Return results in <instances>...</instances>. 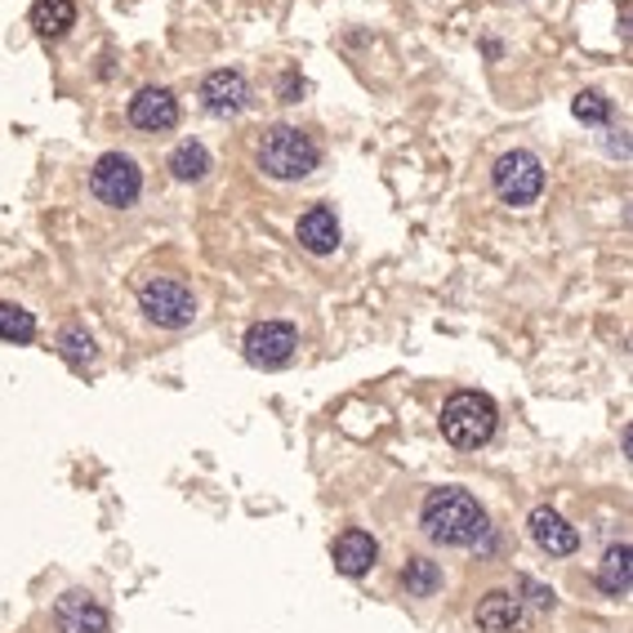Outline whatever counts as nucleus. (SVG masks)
I'll return each mask as SVG.
<instances>
[{
    "mask_svg": "<svg viewBox=\"0 0 633 633\" xmlns=\"http://www.w3.org/2000/svg\"><path fill=\"white\" fill-rule=\"evenodd\" d=\"M246 103H250V86H246V77L237 72V67H219V72H210L201 81V108L210 116L228 121V116L246 112Z\"/></svg>",
    "mask_w": 633,
    "mask_h": 633,
    "instance_id": "1a4fd4ad",
    "label": "nucleus"
},
{
    "mask_svg": "<svg viewBox=\"0 0 633 633\" xmlns=\"http://www.w3.org/2000/svg\"><path fill=\"white\" fill-rule=\"evenodd\" d=\"M170 174H174L179 183H196V179H205V174H210V152H205V144H196V138L179 144V148L170 152Z\"/></svg>",
    "mask_w": 633,
    "mask_h": 633,
    "instance_id": "a211bd4d",
    "label": "nucleus"
},
{
    "mask_svg": "<svg viewBox=\"0 0 633 633\" xmlns=\"http://www.w3.org/2000/svg\"><path fill=\"white\" fill-rule=\"evenodd\" d=\"M295 348H299V335L291 321H259L246 335V362L259 371H281V366H291Z\"/></svg>",
    "mask_w": 633,
    "mask_h": 633,
    "instance_id": "0eeeda50",
    "label": "nucleus"
},
{
    "mask_svg": "<svg viewBox=\"0 0 633 633\" xmlns=\"http://www.w3.org/2000/svg\"><path fill=\"white\" fill-rule=\"evenodd\" d=\"M299 246L308 255H335V246H339V219H335L330 205H313L308 215L299 219Z\"/></svg>",
    "mask_w": 633,
    "mask_h": 633,
    "instance_id": "2eb2a0df",
    "label": "nucleus"
},
{
    "mask_svg": "<svg viewBox=\"0 0 633 633\" xmlns=\"http://www.w3.org/2000/svg\"><path fill=\"white\" fill-rule=\"evenodd\" d=\"M402 589L410 598H433L442 589V567H438V562H429V557H410L406 567H402Z\"/></svg>",
    "mask_w": 633,
    "mask_h": 633,
    "instance_id": "f3484780",
    "label": "nucleus"
},
{
    "mask_svg": "<svg viewBox=\"0 0 633 633\" xmlns=\"http://www.w3.org/2000/svg\"><path fill=\"white\" fill-rule=\"evenodd\" d=\"M129 125L134 129H148V134H166L179 125V99L161 86H148V90H138L129 99Z\"/></svg>",
    "mask_w": 633,
    "mask_h": 633,
    "instance_id": "9d476101",
    "label": "nucleus"
},
{
    "mask_svg": "<svg viewBox=\"0 0 633 633\" xmlns=\"http://www.w3.org/2000/svg\"><path fill=\"white\" fill-rule=\"evenodd\" d=\"M518 589H522V594H531V598H527L531 607H540V611H549V607H553V589H544V585H535L531 576H518Z\"/></svg>",
    "mask_w": 633,
    "mask_h": 633,
    "instance_id": "4be33fe9",
    "label": "nucleus"
},
{
    "mask_svg": "<svg viewBox=\"0 0 633 633\" xmlns=\"http://www.w3.org/2000/svg\"><path fill=\"white\" fill-rule=\"evenodd\" d=\"M281 94H286V103H299V94H304V81L286 77V81H281Z\"/></svg>",
    "mask_w": 633,
    "mask_h": 633,
    "instance_id": "5701e85b",
    "label": "nucleus"
},
{
    "mask_svg": "<svg viewBox=\"0 0 633 633\" xmlns=\"http://www.w3.org/2000/svg\"><path fill=\"white\" fill-rule=\"evenodd\" d=\"M473 620H477L482 633H527V629H531V611H527V602H522L513 589H490V594H482Z\"/></svg>",
    "mask_w": 633,
    "mask_h": 633,
    "instance_id": "6e6552de",
    "label": "nucleus"
},
{
    "mask_svg": "<svg viewBox=\"0 0 633 633\" xmlns=\"http://www.w3.org/2000/svg\"><path fill=\"white\" fill-rule=\"evenodd\" d=\"M72 23H77V5H72V0H36V5H32V27L41 36H63Z\"/></svg>",
    "mask_w": 633,
    "mask_h": 633,
    "instance_id": "dca6fc26",
    "label": "nucleus"
},
{
    "mask_svg": "<svg viewBox=\"0 0 633 633\" xmlns=\"http://www.w3.org/2000/svg\"><path fill=\"white\" fill-rule=\"evenodd\" d=\"M255 161L268 179H281V183H295V179H308L321 161V148L313 144V138L295 125H272L259 148H255Z\"/></svg>",
    "mask_w": 633,
    "mask_h": 633,
    "instance_id": "f03ea898",
    "label": "nucleus"
},
{
    "mask_svg": "<svg viewBox=\"0 0 633 633\" xmlns=\"http://www.w3.org/2000/svg\"><path fill=\"white\" fill-rule=\"evenodd\" d=\"M527 527H531V540H535V549H544L549 557H572V553L580 549V531H576L567 518H562L557 509H549V505L531 509Z\"/></svg>",
    "mask_w": 633,
    "mask_h": 633,
    "instance_id": "9b49d317",
    "label": "nucleus"
},
{
    "mask_svg": "<svg viewBox=\"0 0 633 633\" xmlns=\"http://www.w3.org/2000/svg\"><path fill=\"white\" fill-rule=\"evenodd\" d=\"M54 620H58L63 633H108V629H112L108 611H103L90 594H81V589H67V594L58 598Z\"/></svg>",
    "mask_w": 633,
    "mask_h": 633,
    "instance_id": "f8f14e48",
    "label": "nucleus"
},
{
    "mask_svg": "<svg viewBox=\"0 0 633 633\" xmlns=\"http://www.w3.org/2000/svg\"><path fill=\"white\" fill-rule=\"evenodd\" d=\"M58 353H63V362L72 371H86V366H94V339L81 326H67L58 335Z\"/></svg>",
    "mask_w": 633,
    "mask_h": 633,
    "instance_id": "6ab92c4d",
    "label": "nucleus"
},
{
    "mask_svg": "<svg viewBox=\"0 0 633 633\" xmlns=\"http://www.w3.org/2000/svg\"><path fill=\"white\" fill-rule=\"evenodd\" d=\"M490 183H496V196L505 205H531L540 192H544V166L535 152L527 148H513L496 161V170H490Z\"/></svg>",
    "mask_w": 633,
    "mask_h": 633,
    "instance_id": "39448f33",
    "label": "nucleus"
},
{
    "mask_svg": "<svg viewBox=\"0 0 633 633\" xmlns=\"http://www.w3.org/2000/svg\"><path fill=\"white\" fill-rule=\"evenodd\" d=\"M598 589L607 598H629V589H633V549L624 540L602 553V562H598Z\"/></svg>",
    "mask_w": 633,
    "mask_h": 633,
    "instance_id": "4468645a",
    "label": "nucleus"
},
{
    "mask_svg": "<svg viewBox=\"0 0 633 633\" xmlns=\"http://www.w3.org/2000/svg\"><path fill=\"white\" fill-rule=\"evenodd\" d=\"M330 557H335V572L339 576H348V580H358V576H366L371 567H375V557H380V544H375V535L371 531H343L335 544H330Z\"/></svg>",
    "mask_w": 633,
    "mask_h": 633,
    "instance_id": "ddd939ff",
    "label": "nucleus"
},
{
    "mask_svg": "<svg viewBox=\"0 0 633 633\" xmlns=\"http://www.w3.org/2000/svg\"><path fill=\"white\" fill-rule=\"evenodd\" d=\"M0 339L10 343H32L36 339V317L19 304H0Z\"/></svg>",
    "mask_w": 633,
    "mask_h": 633,
    "instance_id": "aec40b11",
    "label": "nucleus"
},
{
    "mask_svg": "<svg viewBox=\"0 0 633 633\" xmlns=\"http://www.w3.org/2000/svg\"><path fill=\"white\" fill-rule=\"evenodd\" d=\"M138 308H144L148 321H157V326H166V330H183V326H192V317H196L192 291L183 286V281H174V276H152V281H144V291H138Z\"/></svg>",
    "mask_w": 633,
    "mask_h": 633,
    "instance_id": "20e7f679",
    "label": "nucleus"
},
{
    "mask_svg": "<svg viewBox=\"0 0 633 633\" xmlns=\"http://www.w3.org/2000/svg\"><path fill=\"white\" fill-rule=\"evenodd\" d=\"M572 112L585 121V125H602L607 116H611V103L598 94V90H585V94H576V103H572Z\"/></svg>",
    "mask_w": 633,
    "mask_h": 633,
    "instance_id": "412c9836",
    "label": "nucleus"
},
{
    "mask_svg": "<svg viewBox=\"0 0 633 633\" xmlns=\"http://www.w3.org/2000/svg\"><path fill=\"white\" fill-rule=\"evenodd\" d=\"M90 192H94L103 205L125 210V205L138 201V192H144V170H138V161L125 157V152H108V157H99L94 170H90Z\"/></svg>",
    "mask_w": 633,
    "mask_h": 633,
    "instance_id": "423d86ee",
    "label": "nucleus"
},
{
    "mask_svg": "<svg viewBox=\"0 0 633 633\" xmlns=\"http://www.w3.org/2000/svg\"><path fill=\"white\" fill-rule=\"evenodd\" d=\"M496 425H500V410L486 393H455L447 406H442V438L460 451H477L496 438Z\"/></svg>",
    "mask_w": 633,
    "mask_h": 633,
    "instance_id": "7ed1b4c3",
    "label": "nucleus"
},
{
    "mask_svg": "<svg viewBox=\"0 0 633 633\" xmlns=\"http://www.w3.org/2000/svg\"><path fill=\"white\" fill-rule=\"evenodd\" d=\"M419 522H425V535L433 544H447V549H473L490 531L486 527V509L468 496V490H460V486L433 490V496L425 500Z\"/></svg>",
    "mask_w": 633,
    "mask_h": 633,
    "instance_id": "f257e3e1",
    "label": "nucleus"
}]
</instances>
